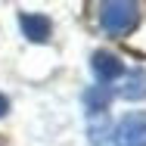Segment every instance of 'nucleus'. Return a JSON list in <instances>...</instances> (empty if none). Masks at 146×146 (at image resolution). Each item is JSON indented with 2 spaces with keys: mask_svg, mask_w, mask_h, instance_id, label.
<instances>
[{
  "mask_svg": "<svg viewBox=\"0 0 146 146\" xmlns=\"http://www.w3.org/2000/svg\"><path fill=\"white\" fill-rule=\"evenodd\" d=\"M137 19H140V9L137 3H124V0H112V3H103L100 6V22L109 34H127V31L137 28Z\"/></svg>",
  "mask_w": 146,
  "mask_h": 146,
  "instance_id": "nucleus-1",
  "label": "nucleus"
},
{
  "mask_svg": "<svg viewBox=\"0 0 146 146\" xmlns=\"http://www.w3.org/2000/svg\"><path fill=\"white\" fill-rule=\"evenodd\" d=\"M115 146H146V112H131L118 121Z\"/></svg>",
  "mask_w": 146,
  "mask_h": 146,
  "instance_id": "nucleus-2",
  "label": "nucleus"
},
{
  "mask_svg": "<svg viewBox=\"0 0 146 146\" xmlns=\"http://www.w3.org/2000/svg\"><path fill=\"white\" fill-rule=\"evenodd\" d=\"M19 28L22 34L34 40V44H44V40H50V34H53V25H50V19L47 16H37V13H22L19 16Z\"/></svg>",
  "mask_w": 146,
  "mask_h": 146,
  "instance_id": "nucleus-3",
  "label": "nucleus"
},
{
  "mask_svg": "<svg viewBox=\"0 0 146 146\" xmlns=\"http://www.w3.org/2000/svg\"><path fill=\"white\" fill-rule=\"evenodd\" d=\"M93 72H96V78L100 81H115L121 78V72H124V65H121V59L115 53H106V50H100V53H93Z\"/></svg>",
  "mask_w": 146,
  "mask_h": 146,
  "instance_id": "nucleus-4",
  "label": "nucleus"
},
{
  "mask_svg": "<svg viewBox=\"0 0 146 146\" xmlns=\"http://www.w3.org/2000/svg\"><path fill=\"white\" fill-rule=\"evenodd\" d=\"M118 93H121L124 100H143L146 96V72L143 68L124 72V84L118 87Z\"/></svg>",
  "mask_w": 146,
  "mask_h": 146,
  "instance_id": "nucleus-5",
  "label": "nucleus"
},
{
  "mask_svg": "<svg viewBox=\"0 0 146 146\" xmlns=\"http://www.w3.org/2000/svg\"><path fill=\"white\" fill-rule=\"evenodd\" d=\"M109 90L106 87H93L84 93V103H87V109H90V115H96V112H106V106H109Z\"/></svg>",
  "mask_w": 146,
  "mask_h": 146,
  "instance_id": "nucleus-6",
  "label": "nucleus"
},
{
  "mask_svg": "<svg viewBox=\"0 0 146 146\" xmlns=\"http://www.w3.org/2000/svg\"><path fill=\"white\" fill-rule=\"evenodd\" d=\"M103 134H106V115H100V127L90 121V143L93 146H106V137H103Z\"/></svg>",
  "mask_w": 146,
  "mask_h": 146,
  "instance_id": "nucleus-7",
  "label": "nucleus"
},
{
  "mask_svg": "<svg viewBox=\"0 0 146 146\" xmlns=\"http://www.w3.org/2000/svg\"><path fill=\"white\" fill-rule=\"evenodd\" d=\"M6 112H9V100H6V96H3V93H0V118L6 115Z\"/></svg>",
  "mask_w": 146,
  "mask_h": 146,
  "instance_id": "nucleus-8",
  "label": "nucleus"
}]
</instances>
